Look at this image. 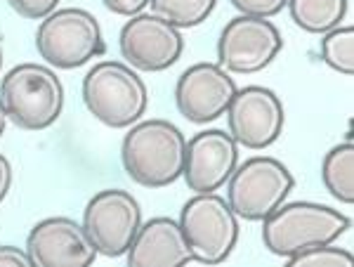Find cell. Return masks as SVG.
Returning a JSON list of instances; mask_svg holds the SVG:
<instances>
[{"mask_svg":"<svg viewBox=\"0 0 354 267\" xmlns=\"http://www.w3.org/2000/svg\"><path fill=\"white\" fill-rule=\"evenodd\" d=\"M187 138L175 123L149 118L130 128L123 138V168L137 185L158 190L173 185L185 170Z\"/></svg>","mask_w":354,"mask_h":267,"instance_id":"cell-1","label":"cell"},{"mask_svg":"<svg viewBox=\"0 0 354 267\" xmlns=\"http://www.w3.org/2000/svg\"><path fill=\"white\" fill-rule=\"evenodd\" d=\"M262 241L279 258H293L302 251L326 246L350 230V218L324 203H281L262 220Z\"/></svg>","mask_w":354,"mask_h":267,"instance_id":"cell-2","label":"cell"},{"mask_svg":"<svg viewBox=\"0 0 354 267\" xmlns=\"http://www.w3.org/2000/svg\"><path fill=\"white\" fill-rule=\"evenodd\" d=\"M83 102L100 123L121 130L145 116L149 90L133 66L100 62L83 78Z\"/></svg>","mask_w":354,"mask_h":267,"instance_id":"cell-3","label":"cell"},{"mask_svg":"<svg viewBox=\"0 0 354 267\" xmlns=\"http://www.w3.org/2000/svg\"><path fill=\"white\" fill-rule=\"evenodd\" d=\"M0 102L17 128L45 130L64 109V85L43 64H19L0 81Z\"/></svg>","mask_w":354,"mask_h":267,"instance_id":"cell-4","label":"cell"},{"mask_svg":"<svg viewBox=\"0 0 354 267\" xmlns=\"http://www.w3.org/2000/svg\"><path fill=\"white\" fill-rule=\"evenodd\" d=\"M38 55L57 69H78L106 53L102 26L83 8L55 10L36 31Z\"/></svg>","mask_w":354,"mask_h":267,"instance_id":"cell-5","label":"cell"},{"mask_svg":"<svg viewBox=\"0 0 354 267\" xmlns=\"http://www.w3.org/2000/svg\"><path fill=\"white\" fill-rule=\"evenodd\" d=\"M295 187L293 173L279 158L253 156L227 180V201L236 218L258 223L277 211Z\"/></svg>","mask_w":354,"mask_h":267,"instance_id":"cell-6","label":"cell"},{"mask_svg":"<svg viewBox=\"0 0 354 267\" xmlns=\"http://www.w3.org/2000/svg\"><path fill=\"white\" fill-rule=\"evenodd\" d=\"M180 227L198 265H218L232 255L239 241V220L225 196L208 192L182 206Z\"/></svg>","mask_w":354,"mask_h":267,"instance_id":"cell-7","label":"cell"},{"mask_svg":"<svg viewBox=\"0 0 354 267\" xmlns=\"http://www.w3.org/2000/svg\"><path fill=\"white\" fill-rule=\"evenodd\" d=\"M281 48V31L267 17L239 15L222 28L218 59L230 73H258L277 59Z\"/></svg>","mask_w":354,"mask_h":267,"instance_id":"cell-8","label":"cell"},{"mask_svg":"<svg viewBox=\"0 0 354 267\" xmlns=\"http://www.w3.org/2000/svg\"><path fill=\"white\" fill-rule=\"evenodd\" d=\"M142 225V208L125 190H104L88 201L83 227L97 253L106 258L125 255Z\"/></svg>","mask_w":354,"mask_h":267,"instance_id":"cell-9","label":"cell"},{"mask_svg":"<svg viewBox=\"0 0 354 267\" xmlns=\"http://www.w3.org/2000/svg\"><path fill=\"white\" fill-rule=\"evenodd\" d=\"M225 113L230 135L245 149H265L274 145L286 123L281 100L277 98V93L262 85H248L243 90H236Z\"/></svg>","mask_w":354,"mask_h":267,"instance_id":"cell-10","label":"cell"},{"mask_svg":"<svg viewBox=\"0 0 354 267\" xmlns=\"http://www.w3.org/2000/svg\"><path fill=\"white\" fill-rule=\"evenodd\" d=\"M121 55L137 71H165L182 57L185 38L180 28L158 15H135L118 36Z\"/></svg>","mask_w":354,"mask_h":267,"instance_id":"cell-11","label":"cell"},{"mask_svg":"<svg viewBox=\"0 0 354 267\" xmlns=\"http://www.w3.org/2000/svg\"><path fill=\"white\" fill-rule=\"evenodd\" d=\"M234 95H236V83L230 71L210 62L189 66L175 85L177 109L192 123H210L225 116Z\"/></svg>","mask_w":354,"mask_h":267,"instance_id":"cell-12","label":"cell"},{"mask_svg":"<svg viewBox=\"0 0 354 267\" xmlns=\"http://www.w3.org/2000/svg\"><path fill=\"white\" fill-rule=\"evenodd\" d=\"M236 163L239 145L227 130H201L187 142L182 178L192 192L208 194V192H218L222 185H227Z\"/></svg>","mask_w":354,"mask_h":267,"instance_id":"cell-13","label":"cell"},{"mask_svg":"<svg viewBox=\"0 0 354 267\" xmlns=\"http://www.w3.org/2000/svg\"><path fill=\"white\" fill-rule=\"evenodd\" d=\"M26 253L38 267H88L97 248L81 223L71 218H48L31 230Z\"/></svg>","mask_w":354,"mask_h":267,"instance_id":"cell-14","label":"cell"},{"mask_svg":"<svg viewBox=\"0 0 354 267\" xmlns=\"http://www.w3.org/2000/svg\"><path fill=\"white\" fill-rule=\"evenodd\" d=\"M130 267H177L198 265L189 243L182 234L180 223L173 218H151L140 225L137 237L128 248Z\"/></svg>","mask_w":354,"mask_h":267,"instance_id":"cell-15","label":"cell"},{"mask_svg":"<svg viewBox=\"0 0 354 267\" xmlns=\"http://www.w3.org/2000/svg\"><path fill=\"white\" fill-rule=\"evenodd\" d=\"M324 187L340 203H354V147L352 142H342L333 147L322 163Z\"/></svg>","mask_w":354,"mask_h":267,"instance_id":"cell-16","label":"cell"},{"mask_svg":"<svg viewBox=\"0 0 354 267\" xmlns=\"http://www.w3.org/2000/svg\"><path fill=\"white\" fill-rule=\"evenodd\" d=\"M293 21L310 33H326L340 26L347 15V0H288Z\"/></svg>","mask_w":354,"mask_h":267,"instance_id":"cell-17","label":"cell"},{"mask_svg":"<svg viewBox=\"0 0 354 267\" xmlns=\"http://www.w3.org/2000/svg\"><path fill=\"white\" fill-rule=\"evenodd\" d=\"M151 12L177 28L198 26L213 15L218 0H151Z\"/></svg>","mask_w":354,"mask_h":267,"instance_id":"cell-18","label":"cell"},{"mask_svg":"<svg viewBox=\"0 0 354 267\" xmlns=\"http://www.w3.org/2000/svg\"><path fill=\"white\" fill-rule=\"evenodd\" d=\"M322 57L333 71L352 76L354 71V28L335 26L324 33Z\"/></svg>","mask_w":354,"mask_h":267,"instance_id":"cell-19","label":"cell"},{"mask_svg":"<svg viewBox=\"0 0 354 267\" xmlns=\"http://www.w3.org/2000/svg\"><path fill=\"white\" fill-rule=\"evenodd\" d=\"M288 265L293 267H352L354 265V258L350 251L345 248H338L333 243H326V246H317V248H310V251H302L293 258H286Z\"/></svg>","mask_w":354,"mask_h":267,"instance_id":"cell-20","label":"cell"},{"mask_svg":"<svg viewBox=\"0 0 354 267\" xmlns=\"http://www.w3.org/2000/svg\"><path fill=\"white\" fill-rule=\"evenodd\" d=\"M241 15L250 17H274L288 5V0H230Z\"/></svg>","mask_w":354,"mask_h":267,"instance_id":"cell-21","label":"cell"},{"mask_svg":"<svg viewBox=\"0 0 354 267\" xmlns=\"http://www.w3.org/2000/svg\"><path fill=\"white\" fill-rule=\"evenodd\" d=\"M8 3L17 15L26 17V19H45L55 12L59 0H8Z\"/></svg>","mask_w":354,"mask_h":267,"instance_id":"cell-22","label":"cell"},{"mask_svg":"<svg viewBox=\"0 0 354 267\" xmlns=\"http://www.w3.org/2000/svg\"><path fill=\"white\" fill-rule=\"evenodd\" d=\"M106 5V10H111L113 15H123V17H135L140 15L151 0H102Z\"/></svg>","mask_w":354,"mask_h":267,"instance_id":"cell-23","label":"cell"},{"mask_svg":"<svg viewBox=\"0 0 354 267\" xmlns=\"http://www.w3.org/2000/svg\"><path fill=\"white\" fill-rule=\"evenodd\" d=\"M31 267V255L17 246H0V267Z\"/></svg>","mask_w":354,"mask_h":267,"instance_id":"cell-24","label":"cell"},{"mask_svg":"<svg viewBox=\"0 0 354 267\" xmlns=\"http://www.w3.org/2000/svg\"><path fill=\"white\" fill-rule=\"evenodd\" d=\"M10 187H12V166H10L8 156L0 154V203L8 196Z\"/></svg>","mask_w":354,"mask_h":267,"instance_id":"cell-25","label":"cell"},{"mask_svg":"<svg viewBox=\"0 0 354 267\" xmlns=\"http://www.w3.org/2000/svg\"><path fill=\"white\" fill-rule=\"evenodd\" d=\"M5 126H8V113H5V107H3V102H0V138H3V133H5Z\"/></svg>","mask_w":354,"mask_h":267,"instance_id":"cell-26","label":"cell"},{"mask_svg":"<svg viewBox=\"0 0 354 267\" xmlns=\"http://www.w3.org/2000/svg\"><path fill=\"white\" fill-rule=\"evenodd\" d=\"M0 69H3V45H0Z\"/></svg>","mask_w":354,"mask_h":267,"instance_id":"cell-27","label":"cell"}]
</instances>
